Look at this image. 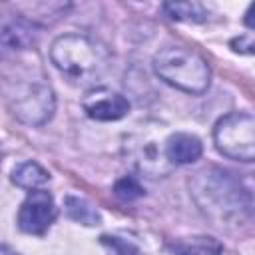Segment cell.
Here are the masks:
<instances>
[{
	"label": "cell",
	"mask_w": 255,
	"mask_h": 255,
	"mask_svg": "<svg viewBox=\"0 0 255 255\" xmlns=\"http://www.w3.org/2000/svg\"><path fill=\"white\" fill-rule=\"evenodd\" d=\"M50 58L54 66L76 84L100 78L110 64L108 50L84 34H66L56 38L50 48Z\"/></svg>",
	"instance_id": "6da1fadb"
},
{
	"label": "cell",
	"mask_w": 255,
	"mask_h": 255,
	"mask_svg": "<svg viewBox=\"0 0 255 255\" xmlns=\"http://www.w3.org/2000/svg\"><path fill=\"white\" fill-rule=\"evenodd\" d=\"M153 70L165 84L187 94H203L211 80V70L205 58L183 46L159 50L153 58Z\"/></svg>",
	"instance_id": "7a4b0ae2"
},
{
	"label": "cell",
	"mask_w": 255,
	"mask_h": 255,
	"mask_svg": "<svg viewBox=\"0 0 255 255\" xmlns=\"http://www.w3.org/2000/svg\"><path fill=\"white\" fill-rule=\"evenodd\" d=\"M193 193L197 203L209 213L227 217L231 213L251 211V195L241 183L227 171L209 169L197 173L193 183Z\"/></svg>",
	"instance_id": "3957f363"
},
{
	"label": "cell",
	"mask_w": 255,
	"mask_h": 255,
	"mask_svg": "<svg viewBox=\"0 0 255 255\" xmlns=\"http://www.w3.org/2000/svg\"><path fill=\"white\" fill-rule=\"evenodd\" d=\"M213 141L219 153L237 161L255 159V120L251 114L233 112L223 116L213 128Z\"/></svg>",
	"instance_id": "277c9868"
},
{
	"label": "cell",
	"mask_w": 255,
	"mask_h": 255,
	"mask_svg": "<svg viewBox=\"0 0 255 255\" xmlns=\"http://www.w3.org/2000/svg\"><path fill=\"white\" fill-rule=\"evenodd\" d=\"M6 100L10 104L12 114L28 126L46 124L56 108V100L50 86L36 80L12 84V88L6 92Z\"/></svg>",
	"instance_id": "5b68a950"
},
{
	"label": "cell",
	"mask_w": 255,
	"mask_h": 255,
	"mask_svg": "<svg viewBox=\"0 0 255 255\" xmlns=\"http://www.w3.org/2000/svg\"><path fill=\"white\" fill-rule=\"evenodd\" d=\"M56 217V205L48 191L32 189L20 211H18V225L24 233L30 235H44Z\"/></svg>",
	"instance_id": "8992f818"
},
{
	"label": "cell",
	"mask_w": 255,
	"mask_h": 255,
	"mask_svg": "<svg viewBox=\"0 0 255 255\" xmlns=\"http://www.w3.org/2000/svg\"><path fill=\"white\" fill-rule=\"evenodd\" d=\"M82 108L92 120L114 122L129 112V102L110 88H94L84 96Z\"/></svg>",
	"instance_id": "52a82bcc"
},
{
	"label": "cell",
	"mask_w": 255,
	"mask_h": 255,
	"mask_svg": "<svg viewBox=\"0 0 255 255\" xmlns=\"http://www.w3.org/2000/svg\"><path fill=\"white\" fill-rule=\"evenodd\" d=\"M36 36V26L24 18L0 24V58H6L20 50H28L30 46H34Z\"/></svg>",
	"instance_id": "ba28073f"
},
{
	"label": "cell",
	"mask_w": 255,
	"mask_h": 255,
	"mask_svg": "<svg viewBox=\"0 0 255 255\" xmlns=\"http://www.w3.org/2000/svg\"><path fill=\"white\" fill-rule=\"evenodd\" d=\"M129 153H131V161L135 163V167L143 173H149L151 177H157V175H163L169 171L165 153L151 141L139 139L137 143H131Z\"/></svg>",
	"instance_id": "9c48e42d"
},
{
	"label": "cell",
	"mask_w": 255,
	"mask_h": 255,
	"mask_svg": "<svg viewBox=\"0 0 255 255\" xmlns=\"http://www.w3.org/2000/svg\"><path fill=\"white\" fill-rule=\"evenodd\" d=\"M201 151H203V145H201L199 137H195L191 133H173L167 137L165 147H163L167 161L175 163V165L193 163L195 159H199Z\"/></svg>",
	"instance_id": "30bf717a"
},
{
	"label": "cell",
	"mask_w": 255,
	"mask_h": 255,
	"mask_svg": "<svg viewBox=\"0 0 255 255\" xmlns=\"http://www.w3.org/2000/svg\"><path fill=\"white\" fill-rule=\"evenodd\" d=\"M169 251L173 255H221L223 245L209 235H193L181 237L169 243Z\"/></svg>",
	"instance_id": "8fae6325"
},
{
	"label": "cell",
	"mask_w": 255,
	"mask_h": 255,
	"mask_svg": "<svg viewBox=\"0 0 255 255\" xmlns=\"http://www.w3.org/2000/svg\"><path fill=\"white\" fill-rule=\"evenodd\" d=\"M48 179H50V173L36 161H24V163L16 165L12 171V181L24 189H36V187L48 183Z\"/></svg>",
	"instance_id": "7c38bea8"
},
{
	"label": "cell",
	"mask_w": 255,
	"mask_h": 255,
	"mask_svg": "<svg viewBox=\"0 0 255 255\" xmlns=\"http://www.w3.org/2000/svg\"><path fill=\"white\" fill-rule=\"evenodd\" d=\"M163 12L179 22H203L207 18V10L199 2H165Z\"/></svg>",
	"instance_id": "4fadbf2b"
},
{
	"label": "cell",
	"mask_w": 255,
	"mask_h": 255,
	"mask_svg": "<svg viewBox=\"0 0 255 255\" xmlns=\"http://www.w3.org/2000/svg\"><path fill=\"white\" fill-rule=\"evenodd\" d=\"M64 207H66L68 217L82 225H98L100 223V213L96 211V207L82 197L68 195L64 201Z\"/></svg>",
	"instance_id": "5bb4252c"
},
{
	"label": "cell",
	"mask_w": 255,
	"mask_h": 255,
	"mask_svg": "<svg viewBox=\"0 0 255 255\" xmlns=\"http://www.w3.org/2000/svg\"><path fill=\"white\" fill-rule=\"evenodd\" d=\"M100 241L108 249L110 255H143V251L133 241L118 237V235H102Z\"/></svg>",
	"instance_id": "9a60e30c"
},
{
	"label": "cell",
	"mask_w": 255,
	"mask_h": 255,
	"mask_svg": "<svg viewBox=\"0 0 255 255\" xmlns=\"http://www.w3.org/2000/svg\"><path fill=\"white\" fill-rule=\"evenodd\" d=\"M114 191L120 199H126V201H131V199H137L143 195V187L133 179V177H122L116 181L114 185Z\"/></svg>",
	"instance_id": "2e32d148"
},
{
	"label": "cell",
	"mask_w": 255,
	"mask_h": 255,
	"mask_svg": "<svg viewBox=\"0 0 255 255\" xmlns=\"http://www.w3.org/2000/svg\"><path fill=\"white\" fill-rule=\"evenodd\" d=\"M231 48L235 52H243V54H253V36L247 34V36H241V38H235L231 40Z\"/></svg>",
	"instance_id": "e0dca14e"
},
{
	"label": "cell",
	"mask_w": 255,
	"mask_h": 255,
	"mask_svg": "<svg viewBox=\"0 0 255 255\" xmlns=\"http://www.w3.org/2000/svg\"><path fill=\"white\" fill-rule=\"evenodd\" d=\"M253 10H255V4H251V6H249V10H247V18H245V24H247V28H251V30L255 28V24H253V18H251V16H253Z\"/></svg>",
	"instance_id": "ac0fdd59"
},
{
	"label": "cell",
	"mask_w": 255,
	"mask_h": 255,
	"mask_svg": "<svg viewBox=\"0 0 255 255\" xmlns=\"http://www.w3.org/2000/svg\"><path fill=\"white\" fill-rule=\"evenodd\" d=\"M0 255H16V251H14L12 247H8V245L0 243Z\"/></svg>",
	"instance_id": "d6986e66"
}]
</instances>
